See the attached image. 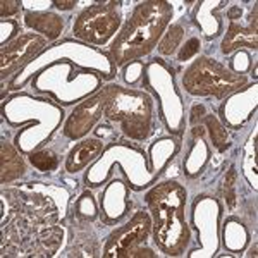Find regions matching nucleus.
<instances>
[{"label":"nucleus","mask_w":258,"mask_h":258,"mask_svg":"<svg viewBox=\"0 0 258 258\" xmlns=\"http://www.w3.org/2000/svg\"><path fill=\"white\" fill-rule=\"evenodd\" d=\"M102 85L100 78L91 71H81L78 73L76 66L71 64L69 60H57L48 64L47 68L40 69L38 74L33 78L31 88L36 93L53 95L64 86L55 102L62 105H73V103L80 102L90 93L97 91Z\"/></svg>","instance_id":"4"},{"label":"nucleus","mask_w":258,"mask_h":258,"mask_svg":"<svg viewBox=\"0 0 258 258\" xmlns=\"http://www.w3.org/2000/svg\"><path fill=\"white\" fill-rule=\"evenodd\" d=\"M103 117L117 124L131 140L143 141L152 133L153 100L145 91L109 85V102Z\"/></svg>","instance_id":"3"},{"label":"nucleus","mask_w":258,"mask_h":258,"mask_svg":"<svg viewBox=\"0 0 258 258\" xmlns=\"http://www.w3.org/2000/svg\"><path fill=\"white\" fill-rule=\"evenodd\" d=\"M30 162L31 165L40 172H52L59 165V157L55 155V152L48 148H40L36 152L30 153Z\"/></svg>","instance_id":"23"},{"label":"nucleus","mask_w":258,"mask_h":258,"mask_svg":"<svg viewBox=\"0 0 258 258\" xmlns=\"http://www.w3.org/2000/svg\"><path fill=\"white\" fill-rule=\"evenodd\" d=\"M179 152V141L174 138H160L150 147V172L160 176L167 164Z\"/></svg>","instance_id":"18"},{"label":"nucleus","mask_w":258,"mask_h":258,"mask_svg":"<svg viewBox=\"0 0 258 258\" xmlns=\"http://www.w3.org/2000/svg\"><path fill=\"white\" fill-rule=\"evenodd\" d=\"M109 102V86L102 88L97 95L85 100L73 110L64 126V136L68 140H80L93 129L95 124L103 117V110Z\"/></svg>","instance_id":"10"},{"label":"nucleus","mask_w":258,"mask_h":258,"mask_svg":"<svg viewBox=\"0 0 258 258\" xmlns=\"http://www.w3.org/2000/svg\"><path fill=\"white\" fill-rule=\"evenodd\" d=\"M119 2H95L86 7L73 24L74 38L91 45H105L120 26Z\"/></svg>","instance_id":"7"},{"label":"nucleus","mask_w":258,"mask_h":258,"mask_svg":"<svg viewBox=\"0 0 258 258\" xmlns=\"http://www.w3.org/2000/svg\"><path fill=\"white\" fill-rule=\"evenodd\" d=\"M53 4V7L55 9H59V11H71V9H74L76 7V0H68V2H60V0H55V2H52Z\"/></svg>","instance_id":"30"},{"label":"nucleus","mask_w":258,"mask_h":258,"mask_svg":"<svg viewBox=\"0 0 258 258\" xmlns=\"http://www.w3.org/2000/svg\"><path fill=\"white\" fill-rule=\"evenodd\" d=\"M243 172L249 182H251L253 189H256V165H255V135L249 138L246 145V153H244L243 162Z\"/></svg>","instance_id":"25"},{"label":"nucleus","mask_w":258,"mask_h":258,"mask_svg":"<svg viewBox=\"0 0 258 258\" xmlns=\"http://www.w3.org/2000/svg\"><path fill=\"white\" fill-rule=\"evenodd\" d=\"M205 117V105H202V103H200V105H195L193 107V110H191V124H195V126H197V122L200 119H203Z\"/></svg>","instance_id":"29"},{"label":"nucleus","mask_w":258,"mask_h":258,"mask_svg":"<svg viewBox=\"0 0 258 258\" xmlns=\"http://www.w3.org/2000/svg\"><path fill=\"white\" fill-rule=\"evenodd\" d=\"M248 231L239 220H227L224 224V246H226L229 251H243V248L246 246L248 243Z\"/></svg>","instance_id":"20"},{"label":"nucleus","mask_w":258,"mask_h":258,"mask_svg":"<svg viewBox=\"0 0 258 258\" xmlns=\"http://www.w3.org/2000/svg\"><path fill=\"white\" fill-rule=\"evenodd\" d=\"M24 24L30 30L38 31L47 40H57L64 30V19L53 12H26Z\"/></svg>","instance_id":"17"},{"label":"nucleus","mask_w":258,"mask_h":258,"mask_svg":"<svg viewBox=\"0 0 258 258\" xmlns=\"http://www.w3.org/2000/svg\"><path fill=\"white\" fill-rule=\"evenodd\" d=\"M172 18V6L164 0L141 2L112 41L110 55L115 66L145 57L157 47Z\"/></svg>","instance_id":"2"},{"label":"nucleus","mask_w":258,"mask_h":258,"mask_svg":"<svg viewBox=\"0 0 258 258\" xmlns=\"http://www.w3.org/2000/svg\"><path fill=\"white\" fill-rule=\"evenodd\" d=\"M200 48H202V41H200V38H197V36H193V38H189L184 43V47L181 48V52H179V55H177V60L179 62L189 60L191 57H195L200 52Z\"/></svg>","instance_id":"27"},{"label":"nucleus","mask_w":258,"mask_h":258,"mask_svg":"<svg viewBox=\"0 0 258 258\" xmlns=\"http://www.w3.org/2000/svg\"><path fill=\"white\" fill-rule=\"evenodd\" d=\"M256 109V85L243 90L236 97L227 100L220 109L224 124L229 127L238 129L251 117V112Z\"/></svg>","instance_id":"13"},{"label":"nucleus","mask_w":258,"mask_h":258,"mask_svg":"<svg viewBox=\"0 0 258 258\" xmlns=\"http://www.w3.org/2000/svg\"><path fill=\"white\" fill-rule=\"evenodd\" d=\"M129 256H155V253L152 251L150 248H136L133 249L131 253H129Z\"/></svg>","instance_id":"31"},{"label":"nucleus","mask_w":258,"mask_h":258,"mask_svg":"<svg viewBox=\"0 0 258 258\" xmlns=\"http://www.w3.org/2000/svg\"><path fill=\"white\" fill-rule=\"evenodd\" d=\"M74 59H80L85 71H95L97 74H102L103 78L110 80L114 78V64L110 62L109 55L102 50L88 47L85 43L74 40H62L60 43L53 45L52 48L45 50L41 55L36 57L30 66H26L24 69H21L14 76V80L9 83L11 90H19L26 85V81L30 80L33 74H36L40 69L45 68V64H52L57 60H69L71 64H76Z\"/></svg>","instance_id":"5"},{"label":"nucleus","mask_w":258,"mask_h":258,"mask_svg":"<svg viewBox=\"0 0 258 258\" xmlns=\"http://www.w3.org/2000/svg\"><path fill=\"white\" fill-rule=\"evenodd\" d=\"M203 136H205V127L195 126L193 143H191V148L184 160V174L189 177H197L203 170V167L207 165V162H209L210 150H209V145L203 140Z\"/></svg>","instance_id":"16"},{"label":"nucleus","mask_w":258,"mask_h":258,"mask_svg":"<svg viewBox=\"0 0 258 258\" xmlns=\"http://www.w3.org/2000/svg\"><path fill=\"white\" fill-rule=\"evenodd\" d=\"M205 126L210 133L212 145L219 152H226V148H229V135L226 131V126H222L215 115H205Z\"/></svg>","instance_id":"22"},{"label":"nucleus","mask_w":258,"mask_h":258,"mask_svg":"<svg viewBox=\"0 0 258 258\" xmlns=\"http://www.w3.org/2000/svg\"><path fill=\"white\" fill-rule=\"evenodd\" d=\"M103 152V141L98 138H88L78 143L76 147L71 150L68 160H66V170L69 174H78L85 170L88 165L102 155Z\"/></svg>","instance_id":"15"},{"label":"nucleus","mask_w":258,"mask_h":258,"mask_svg":"<svg viewBox=\"0 0 258 258\" xmlns=\"http://www.w3.org/2000/svg\"><path fill=\"white\" fill-rule=\"evenodd\" d=\"M152 232V219L145 210H138L127 224L115 229L107 238L105 246L102 249V256L120 258L129 256L133 249L140 248L147 243Z\"/></svg>","instance_id":"8"},{"label":"nucleus","mask_w":258,"mask_h":258,"mask_svg":"<svg viewBox=\"0 0 258 258\" xmlns=\"http://www.w3.org/2000/svg\"><path fill=\"white\" fill-rule=\"evenodd\" d=\"M246 85L244 74H236L215 59L202 57L186 71L182 76V86L189 95L197 97H215L219 100L241 90Z\"/></svg>","instance_id":"6"},{"label":"nucleus","mask_w":258,"mask_h":258,"mask_svg":"<svg viewBox=\"0 0 258 258\" xmlns=\"http://www.w3.org/2000/svg\"><path fill=\"white\" fill-rule=\"evenodd\" d=\"M236 181H238V172H236V167L231 165V169L227 170L226 177H224V198H226V203L229 209H234L236 207Z\"/></svg>","instance_id":"26"},{"label":"nucleus","mask_w":258,"mask_h":258,"mask_svg":"<svg viewBox=\"0 0 258 258\" xmlns=\"http://www.w3.org/2000/svg\"><path fill=\"white\" fill-rule=\"evenodd\" d=\"M26 174V164H24L21 152H18L11 143H2V184H9L16 179Z\"/></svg>","instance_id":"19"},{"label":"nucleus","mask_w":258,"mask_h":258,"mask_svg":"<svg viewBox=\"0 0 258 258\" xmlns=\"http://www.w3.org/2000/svg\"><path fill=\"white\" fill-rule=\"evenodd\" d=\"M219 219H220V203L217 200L202 197L193 205V220L197 231L200 232V243L202 248L207 239H212L215 246L219 239Z\"/></svg>","instance_id":"11"},{"label":"nucleus","mask_w":258,"mask_h":258,"mask_svg":"<svg viewBox=\"0 0 258 258\" xmlns=\"http://www.w3.org/2000/svg\"><path fill=\"white\" fill-rule=\"evenodd\" d=\"M184 38V28L181 23H176L169 28L167 33L162 36L159 43V52L162 55H174L176 50L181 47V41Z\"/></svg>","instance_id":"21"},{"label":"nucleus","mask_w":258,"mask_h":258,"mask_svg":"<svg viewBox=\"0 0 258 258\" xmlns=\"http://www.w3.org/2000/svg\"><path fill=\"white\" fill-rule=\"evenodd\" d=\"M186 189L176 181L157 184L147 193V205L153 215V241L167 256L184 255L191 239L186 224Z\"/></svg>","instance_id":"1"},{"label":"nucleus","mask_w":258,"mask_h":258,"mask_svg":"<svg viewBox=\"0 0 258 258\" xmlns=\"http://www.w3.org/2000/svg\"><path fill=\"white\" fill-rule=\"evenodd\" d=\"M0 6H2V19H7L9 18V16H14L16 12L19 11V7L23 6V4L21 2H16V0H2V4H0Z\"/></svg>","instance_id":"28"},{"label":"nucleus","mask_w":258,"mask_h":258,"mask_svg":"<svg viewBox=\"0 0 258 258\" xmlns=\"http://www.w3.org/2000/svg\"><path fill=\"white\" fill-rule=\"evenodd\" d=\"M45 47H47V38L36 35V33L19 35L16 40L2 47V53H0V76H2V80L30 66L36 57L45 52Z\"/></svg>","instance_id":"9"},{"label":"nucleus","mask_w":258,"mask_h":258,"mask_svg":"<svg viewBox=\"0 0 258 258\" xmlns=\"http://www.w3.org/2000/svg\"><path fill=\"white\" fill-rule=\"evenodd\" d=\"M131 202H127V186L119 179H114L100 197L102 220L107 226H115L127 214Z\"/></svg>","instance_id":"12"},{"label":"nucleus","mask_w":258,"mask_h":258,"mask_svg":"<svg viewBox=\"0 0 258 258\" xmlns=\"http://www.w3.org/2000/svg\"><path fill=\"white\" fill-rule=\"evenodd\" d=\"M74 214L81 220H93L97 217V202L93 200V195L90 191L83 193L74 203Z\"/></svg>","instance_id":"24"},{"label":"nucleus","mask_w":258,"mask_h":258,"mask_svg":"<svg viewBox=\"0 0 258 258\" xmlns=\"http://www.w3.org/2000/svg\"><path fill=\"white\" fill-rule=\"evenodd\" d=\"M229 30L226 33L222 40V53L229 55L231 52H234L236 48L239 47H246V48H253L256 50L258 45V35H256V7H253L251 18H249V24L248 26H243V24H238L234 19H229Z\"/></svg>","instance_id":"14"}]
</instances>
